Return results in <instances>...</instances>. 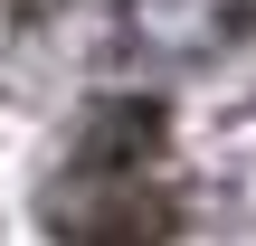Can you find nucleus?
Returning a JSON list of instances; mask_svg holds the SVG:
<instances>
[{"instance_id": "nucleus-1", "label": "nucleus", "mask_w": 256, "mask_h": 246, "mask_svg": "<svg viewBox=\"0 0 256 246\" xmlns=\"http://www.w3.org/2000/svg\"><path fill=\"white\" fill-rule=\"evenodd\" d=\"M38 228L57 246H190V190L171 171H48Z\"/></svg>"}, {"instance_id": "nucleus-2", "label": "nucleus", "mask_w": 256, "mask_h": 246, "mask_svg": "<svg viewBox=\"0 0 256 246\" xmlns=\"http://www.w3.org/2000/svg\"><path fill=\"white\" fill-rule=\"evenodd\" d=\"M171 142H180V123L152 85H104L66 133V171H114V180L124 171H171Z\"/></svg>"}]
</instances>
